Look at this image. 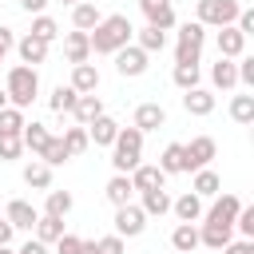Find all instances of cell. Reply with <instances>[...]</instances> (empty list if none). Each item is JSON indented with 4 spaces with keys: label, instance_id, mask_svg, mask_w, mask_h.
<instances>
[{
    "label": "cell",
    "instance_id": "obj_1",
    "mask_svg": "<svg viewBox=\"0 0 254 254\" xmlns=\"http://www.w3.org/2000/svg\"><path fill=\"white\" fill-rule=\"evenodd\" d=\"M131 36H135L131 20H127L123 12H111V16H103V20L87 32V44H91V56H115L119 48L131 44Z\"/></svg>",
    "mask_w": 254,
    "mask_h": 254
},
{
    "label": "cell",
    "instance_id": "obj_2",
    "mask_svg": "<svg viewBox=\"0 0 254 254\" xmlns=\"http://www.w3.org/2000/svg\"><path fill=\"white\" fill-rule=\"evenodd\" d=\"M4 95H8V103L12 107H32L36 103V95H40V71L36 67H28V64H16V67H8L4 71Z\"/></svg>",
    "mask_w": 254,
    "mask_h": 254
},
{
    "label": "cell",
    "instance_id": "obj_3",
    "mask_svg": "<svg viewBox=\"0 0 254 254\" xmlns=\"http://www.w3.org/2000/svg\"><path fill=\"white\" fill-rule=\"evenodd\" d=\"M143 163V131L139 127H119L115 143H111V167L115 175H131Z\"/></svg>",
    "mask_w": 254,
    "mask_h": 254
},
{
    "label": "cell",
    "instance_id": "obj_4",
    "mask_svg": "<svg viewBox=\"0 0 254 254\" xmlns=\"http://www.w3.org/2000/svg\"><path fill=\"white\" fill-rule=\"evenodd\" d=\"M238 12H242L238 0H198L194 4V20L202 28H230L238 20Z\"/></svg>",
    "mask_w": 254,
    "mask_h": 254
},
{
    "label": "cell",
    "instance_id": "obj_5",
    "mask_svg": "<svg viewBox=\"0 0 254 254\" xmlns=\"http://www.w3.org/2000/svg\"><path fill=\"white\" fill-rule=\"evenodd\" d=\"M218 155V143L210 139V135H194L190 143H183V171H202V167H210V159Z\"/></svg>",
    "mask_w": 254,
    "mask_h": 254
},
{
    "label": "cell",
    "instance_id": "obj_6",
    "mask_svg": "<svg viewBox=\"0 0 254 254\" xmlns=\"http://www.w3.org/2000/svg\"><path fill=\"white\" fill-rule=\"evenodd\" d=\"M238 210H242V198H238V194H222V198H214V202L202 210V218H198V222L234 230V218H238Z\"/></svg>",
    "mask_w": 254,
    "mask_h": 254
},
{
    "label": "cell",
    "instance_id": "obj_7",
    "mask_svg": "<svg viewBox=\"0 0 254 254\" xmlns=\"http://www.w3.org/2000/svg\"><path fill=\"white\" fill-rule=\"evenodd\" d=\"M147 64H151V56H147L143 48H135V44H127V48L115 52V71H119L123 79H139V75L147 71Z\"/></svg>",
    "mask_w": 254,
    "mask_h": 254
},
{
    "label": "cell",
    "instance_id": "obj_8",
    "mask_svg": "<svg viewBox=\"0 0 254 254\" xmlns=\"http://www.w3.org/2000/svg\"><path fill=\"white\" fill-rule=\"evenodd\" d=\"M143 230H147V214L139 210V202L115 206V234L119 238H139Z\"/></svg>",
    "mask_w": 254,
    "mask_h": 254
},
{
    "label": "cell",
    "instance_id": "obj_9",
    "mask_svg": "<svg viewBox=\"0 0 254 254\" xmlns=\"http://www.w3.org/2000/svg\"><path fill=\"white\" fill-rule=\"evenodd\" d=\"M139 12L147 16V24L151 28H159V32H171L175 24H179V16H175V4L171 0H139Z\"/></svg>",
    "mask_w": 254,
    "mask_h": 254
},
{
    "label": "cell",
    "instance_id": "obj_10",
    "mask_svg": "<svg viewBox=\"0 0 254 254\" xmlns=\"http://www.w3.org/2000/svg\"><path fill=\"white\" fill-rule=\"evenodd\" d=\"M4 218L12 222V230H32V226L40 222V210H36L28 198H12V202L4 206Z\"/></svg>",
    "mask_w": 254,
    "mask_h": 254
},
{
    "label": "cell",
    "instance_id": "obj_11",
    "mask_svg": "<svg viewBox=\"0 0 254 254\" xmlns=\"http://www.w3.org/2000/svg\"><path fill=\"white\" fill-rule=\"evenodd\" d=\"M131 127H139L143 135H147V131H159V127H167V107H163V103H139V107H135V119H131Z\"/></svg>",
    "mask_w": 254,
    "mask_h": 254
},
{
    "label": "cell",
    "instance_id": "obj_12",
    "mask_svg": "<svg viewBox=\"0 0 254 254\" xmlns=\"http://www.w3.org/2000/svg\"><path fill=\"white\" fill-rule=\"evenodd\" d=\"M127 179H131V187H135L139 194H147V190H163V183H167V175H163L155 163H139Z\"/></svg>",
    "mask_w": 254,
    "mask_h": 254
},
{
    "label": "cell",
    "instance_id": "obj_13",
    "mask_svg": "<svg viewBox=\"0 0 254 254\" xmlns=\"http://www.w3.org/2000/svg\"><path fill=\"white\" fill-rule=\"evenodd\" d=\"M214 44H218V56H222V60H238V56H246V36H242L234 24H230V28H218Z\"/></svg>",
    "mask_w": 254,
    "mask_h": 254
},
{
    "label": "cell",
    "instance_id": "obj_14",
    "mask_svg": "<svg viewBox=\"0 0 254 254\" xmlns=\"http://www.w3.org/2000/svg\"><path fill=\"white\" fill-rule=\"evenodd\" d=\"M16 56H20V64H28V67H40V64L48 60V44H44V40H36L32 32H24V36L16 40Z\"/></svg>",
    "mask_w": 254,
    "mask_h": 254
},
{
    "label": "cell",
    "instance_id": "obj_15",
    "mask_svg": "<svg viewBox=\"0 0 254 254\" xmlns=\"http://www.w3.org/2000/svg\"><path fill=\"white\" fill-rule=\"evenodd\" d=\"M64 56H67V64L75 67V64H91V44H87V32H67L64 36Z\"/></svg>",
    "mask_w": 254,
    "mask_h": 254
},
{
    "label": "cell",
    "instance_id": "obj_16",
    "mask_svg": "<svg viewBox=\"0 0 254 254\" xmlns=\"http://www.w3.org/2000/svg\"><path fill=\"white\" fill-rule=\"evenodd\" d=\"M71 87L79 95H95L99 91V67L95 64H75L71 67Z\"/></svg>",
    "mask_w": 254,
    "mask_h": 254
},
{
    "label": "cell",
    "instance_id": "obj_17",
    "mask_svg": "<svg viewBox=\"0 0 254 254\" xmlns=\"http://www.w3.org/2000/svg\"><path fill=\"white\" fill-rule=\"evenodd\" d=\"M183 111L187 115H210L214 111V95L206 91V87H190V91H183Z\"/></svg>",
    "mask_w": 254,
    "mask_h": 254
},
{
    "label": "cell",
    "instance_id": "obj_18",
    "mask_svg": "<svg viewBox=\"0 0 254 254\" xmlns=\"http://www.w3.org/2000/svg\"><path fill=\"white\" fill-rule=\"evenodd\" d=\"M115 135H119V123H115L107 111H103L95 123H87V139H91L95 147H111V143H115Z\"/></svg>",
    "mask_w": 254,
    "mask_h": 254
},
{
    "label": "cell",
    "instance_id": "obj_19",
    "mask_svg": "<svg viewBox=\"0 0 254 254\" xmlns=\"http://www.w3.org/2000/svg\"><path fill=\"white\" fill-rule=\"evenodd\" d=\"M171 214H175L179 222H198V218H202V198L187 190V194L171 198Z\"/></svg>",
    "mask_w": 254,
    "mask_h": 254
},
{
    "label": "cell",
    "instance_id": "obj_20",
    "mask_svg": "<svg viewBox=\"0 0 254 254\" xmlns=\"http://www.w3.org/2000/svg\"><path fill=\"white\" fill-rule=\"evenodd\" d=\"M99 20H103V12H99V4H91V0H79V4L71 8V28H75V32H91Z\"/></svg>",
    "mask_w": 254,
    "mask_h": 254
},
{
    "label": "cell",
    "instance_id": "obj_21",
    "mask_svg": "<svg viewBox=\"0 0 254 254\" xmlns=\"http://www.w3.org/2000/svg\"><path fill=\"white\" fill-rule=\"evenodd\" d=\"M20 139H24V151H32V155L40 159V155H44V147H48V139H52V131H48L44 123H36V119H32V123H24Z\"/></svg>",
    "mask_w": 254,
    "mask_h": 254
},
{
    "label": "cell",
    "instance_id": "obj_22",
    "mask_svg": "<svg viewBox=\"0 0 254 254\" xmlns=\"http://www.w3.org/2000/svg\"><path fill=\"white\" fill-rule=\"evenodd\" d=\"M171 246H175L179 254H194V250H198V222H179V226L171 230Z\"/></svg>",
    "mask_w": 254,
    "mask_h": 254
},
{
    "label": "cell",
    "instance_id": "obj_23",
    "mask_svg": "<svg viewBox=\"0 0 254 254\" xmlns=\"http://www.w3.org/2000/svg\"><path fill=\"white\" fill-rule=\"evenodd\" d=\"M210 83H214L218 91H234V87H238V67H234V60H222V56H218V64L210 67Z\"/></svg>",
    "mask_w": 254,
    "mask_h": 254
},
{
    "label": "cell",
    "instance_id": "obj_24",
    "mask_svg": "<svg viewBox=\"0 0 254 254\" xmlns=\"http://www.w3.org/2000/svg\"><path fill=\"white\" fill-rule=\"evenodd\" d=\"M75 99H79V91H75L71 83H56V87H52V95H48V107H52L56 115H71Z\"/></svg>",
    "mask_w": 254,
    "mask_h": 254
},
{
    "label": "cell",
    "instance_id": "obj_25",
    "mask_svg": "<svg viewBox=\"0 0 254 254\" xmlns=\"http://www.w3.org/2000/svg\"><path fill=\"white\" fill-rule=\"evenodd\" d=\"M71 115H75L79 127H87V123H95V119L103 115V99H99V95H79L75 107H71Z\"/></svg>",
    "mask_w": 254,
    "mask_h": 254
},
{
    "label": "cell",
    "instance_id": "obj_26",
    "mask_svg": "<svg viewBox=\"0 0 254 254\" xmlns=\"http://www.w3.org/2000/svg\"><path fill=\"white\" fill-rule=\"evenodd\" d=\"M218 190H222V179H218L210 167L194 171V179H190V194H198V198H214Z\"/></svg>",
    "mask_w": 254,
    "mask_h": 254
},
{
    "label": "cell",
    "instance_id": "obj_27",
    "mask_svg": "<svg viewBox=\"0 0 254 254\" xmlns=\"http://www.w3.org/2000/svg\"><path fill=\"white\" fill-rule=\"evenodd\" d=\"M103 194H107V202H111V206H127V202H131V194H135V187H131V179H127V175H111V179H107V187H103Z\"/></svg>",
    "mask_w": 254,
    "mask_h": 254
},
{
    "label": "cell",
    "instance_id": "obj_28",
    "mask_svg": "<svg viewBox=\"0 0 254 254\" xmlns=\"http://www.w3.org/2000/svg\"><path fill=\"white\" fill-rule=\"evenodd\" d=\"M143 202H139V210L147 214V218H163V214H171V194H167V187L163 190H147V194H139Z\"/></svg>",
    "mask_w": 254,
    "mask_h": 254
},
{
    "label": "cell",
    "instance_id": "obj_29",
    "mask_svg": "<svg viewBox=\"0 0 254 254\" xmlns=\"http://www.w3.org/2000/svg\"><path fill=\"white\" fill-rule=\"evenodd\" d=\"M131 40H135V48H143L147 56H155V52H163V48H167V32H159V28H151V24H143Z\"/></svg>",
    "mask_w": 254,
    "mask_h": 254
},
{
    "label": "cell",
    "instance_id": "obj_30",
    "mask_svg": "<svg viewBox=\"0 0 254 254\" xmlns=\"http://www.w3.org/2000/svg\"><path fill=\"white\" fill-rule=\"evenodd\" d=\"M24 187H32V190H52V167L40 163V159H32V163L24 167Z\"/></svg>",
    "mask_w": 254,
    "mask_h": 254
},
{
    "label": "cell",
    "instance_id": "obj_31",
    "mask_svg": "<svg viewBox=\"0 0 254 254\" xmlns=\"http://www.w3.org/2000/svg\"><path fill=\"white\" fill-rule=\"evenodd\" d=\"M226 242H234V230H226V226H206V222H198V246H206V250H222Z\"/></svg>",
    "mask_w": 254,
    "mask_h": 254
},
{
    "label": "cell",
    "instance_id": "obj_32",
    "mask_svg": "<svg viewBox=\"0 0 254 254\" xmlns=\"http://www.w3.org/2000/svg\"><path fill=\"white\" fill-rule=\"evenodd\" d=\"M71 206H75L71 190H48V198H44V214H52V218H67Z\"/></svg>",
    "mask_w": 254,
    "mask_h": 254
},
{
    "label": "cell",
    "instance_id": "obj_33",
    "mask_svg": "<svg viewBox=\"0 0 254 254\" xmlns=\"http://www.w3.org/2000/svg\"><path fill=\"white\" fill-rule=\"evenodd\" d=\"M155 167H159L163 175H183V143H167Z\"/></svg>",
    "mask_w": 254,
    "mask_h": 254
},
{
    "label": "cell",
    "instance_id": "obj_34",
    "mask_svg": "<svg viewBox=\"0 0 254 254\" xmlns=\"http://www.w3.org/2000/svg\"><path fill=\"white\" fill-rule=\"evenodd\" d=\"M32 230H36V238H40L44 246H56V238L64 234V218H52V214H40V222H36Z\"/></svg>",
    "mask_w": 254,
    "mask_h": 254
},
{
    "label": "cell",
    "instance_id": "obj_35",
    "mask_svg": "<svg viewBox=\"0 0 254 254\" xmlns=\"http://www.w3.org/2000/svg\"><path fill=\"white\" fill-rule=\"evenodd\" d=\"M60 139H64V147H67V155H71V159H75V155H83V151L91 147V139H87V127H79V123H75V127H67Z\"/></svg>",
    "mask_w": 254,
    "mask_h": 254
},
{
    "label": "cell",
    "instance_id": "obj_36",
    "mask_svg": "<svg viewBox=\"0 0 254 254\" xmlns=\"http://www.w3.org/2000/svg\"><path fill=\"white\" fill-rule=\"evenodd\" d=\"M32 36L44 40V44H52V40H60V24L48 12H40V16H32Z\"/></svg>",
    "mask_w": 254,
    "mask_h": 254
},
{
    "label": "cell",
    "instance_id": "obj_37",
    "mask_svg": "<svg viewBox=\"0 0 254 254\" xmlns=\"http://www.w3.org/2000/svg\"><path fill=\"white\" fill-rule=\"evenodd\" d=\"M230 119H234V123H242V127H246V123H254V95H246V91H242V95H234V99H230Z\"/></svg>",
    "mask_w": 254,
    "mask_h": 254
},
{
    "label": "cell",
    "instance_id": "obj_38",
    "mask_svg": "<svg viewBox=\"0 0 254 254\" xmlns=\"http://www.w3.org/2000/svg\"><path fill=\"white\" fill-rule=\"evenodd\" d=\"M24 123H28V119H24V111H20V107H12V103H8V107H0V135H20V131H24Z\"/></svg>",
    "mask_w": 254,
    "mask_h": 254
},
{
    "label": "cell",
    "instance_id": "obj_39",
    "mask_svg": "<svg viewBox=\"0 0 254 254\" xmlns=\"http://www.w3.org/2000/svg\"><path fill=\"white\" fill-rule=\"evenodd\" d=\"M71 155H67V147H64V139L60 135H52L48 139V147H44V155H40V163H48V167H64Z\"/></svg>",
    "mask_w": 254,
    "mask_h": 254
},
{
    "label": "cell",
    "instance_id": "obj_40",
    "mask_svg": "<svg viewBox=\"0 0 254 254\" xmlns=\"http://www.w3.org/2000/svg\"><path fill=\"white\" fill-rule=\"evenodd\" d=\"M179 44L202 48V44H206V28H202L198 20H187V24H179Z\"/></svg>",
    "mask_w": 254,
    "mask_h": 254
},
{
    "label": "cell",
    "instance_id": "obj_41",
    "mask_svg": "<svg viewBox=\"0 0 254 254\" xmlns=\"http://www.w3.org/2000/svg\"><path fill=\"white\" fill-rule=\"evenodd\" d=\"M171 79H175L179 91H190V87H198V67H194V64H175Z\"/></svg>",
    "mask_w": 254,
    "mask_h": 254
},
{
    "label": "cell",
    "instance_id": "obj_42",
    "mask_svg": "<svg viewBox=\"0 0 254 254\" xmlns=\"http://www.w3.org/2000/svg\"><path fill=\"white\" fill-rule=\"evenodd\" d=\"M24 155V139L20 135H0V163H16Z\"/></svg>",
    "mask_w": 254,
    "mask_h": 254
},
{
    "label": "cell",
    "instance_id": "obj_43",
    "mask_svg": "<svg viewBox=\"0 0 254 254\" xmlns=\"http://www.w3.org/2000/svg\"><path fill=\"white\" fill-rule=\"evenodd\" d=\"M234 67H238V87H254V56H238Z\"/></svg>",
    "mask_w": 254,
    "mask_h": 254
},
{
    "label": "cell",
    "instance_id": "obj_44",
    "mask_svg": "<svg viewBox=\"0 0 254 254\" xmlns=\"http://www.w3.org/2000/svg\"><path fill=\"white\" fill-rule=\"evenodd\" d=\"M175 64H202V48H190V44H175Z\"/></svg>",
    "mask_w": 254,
    "mask_h": 254
},
{
    "label": "cell",
    "instance_id": "obj_45",
    "mask_svg": "<svg viewBox=\"0 0 254 254\" xmlns=\"http://www.w3.org/2000/svg\"><path fill=\"white\" fill-rule=\"evenodd\" d=\"M234 230H242V238H254V206L242 202V210H238V218H234Z\"/></svg>",
    "mask_w": 254,
    "mask_h": 254
},
{
    "label": "cell",
    "instance_id": "obj_46",
    "mask_svg": "<svg viewBox=\"0 0 254 254\" xmlns=\"http://www.w3.org/2000/svg\"><path fill=\"white\" fill-rule=\"evenodd\" d=\"M79 246H83L79 234H67V230H64V234L56 238V254H79Z\"/></svg>",
    "mask_w": 254,
    "mask_h": 254
},
{
    "label": "cell",
    "instance_id": "obj_47",
    "mask_svg": "<svg viewBox=\"0 0 254 254\" xmlns=\"http://www.w3.org/2000/svg\"><path fill=\"white\" fill-rule=\"evenodd\" d=\"M95 242H99L103 254H127V238H119V234H103V238H95Z\"/></svg>",
    "mask_w": 254,
    "mask_h": 254
},
{
    "label": "cell",
    "instance_id": "obj_48",
    "mask_svg": "<svg viewBox=\"0 0 254 254\" xmlns=\"http://www.w3.org/2000/svg\"><path fill=\"white\" fill-rule=\"evenodd\" d=\"M234 28L250 40V36H254V8H242V12H238V20H234Z\"/></svg>",
    "mask_w": 254,
    "mask_h": 254
},
{
    "label": "cell",
    "instance_id": "obj_49",
    "mask_svg": "<svg viewBox=\"0 0 254 254\" xmlns=\"http://www.w3.org/2000/svg\"><path fill=\"white\" fill-rule=\"evenodd\" d=\"M222 254H254V238H238V242H226Z\"/></svg>",
    "mask_w": 254,
    "mask_h": 254
},
{
    "label": "cell",
    "instance_id": "obj_50",
    "mask_svg": "<svg viewBox=\"0 0 254 254\" xmlns=\"http://www.w3.org/2000/svg\"><path fill=\"white\" fill-rule=\"evenodd\" d=\"M12 48H16V36H12V28L0 24V67H4V56H8Z\"/></svg>",
    "mask_w": 254,
    "mask_h": 254
},
{
    "label": "cell",
    "instance_id": "obj_51",
    "mask_svg": "<svg viewBox=\"0 0 254 254\" xmlns=\"http://www.w3.org/2000/svg\"><path fill=\"white\" fill-rule=\"evenodd\" d=\"M16 254H48V246H44L40 238H28V242H24V246H20Z\"/></svg>",
    "mask_w": 254,
    "mask_h": 254
},
{
    "label": "cell",
    "instance_id": "obj_52",
    "mask_svg": "<svg viewBox=\"0 0 254 254\" xmlns=\"http://www.w3.org/2000/svg\"><path fill=\"white\" fill-rule=\"evenodd\" d=\"M20 8H24L28 16H40V12L48 8V0H20Z\"/></svg>",
    "mask_w": 254,
    "mask_h": 254
},
{
    "label": "cell",
    "instance_id": "obj_53",
    "mask_svg": "<svg viewBox=\"0 0 254 254\" xmlns=\"http://www.w3.org/2000/svg\"><path fill=\"white\" fill-rule=\"evenodd\" d=\"M12 234H16V230H12V222H8V218H0V246H8V242H12Z\"/></svg>",
    "mask_w": 254,
    "mask_h": 254
},
{
    "label": "cell",
    "instance_id": "obj_54",
    "mask_svg": "<svg viewBox=\"0 0 254 254\" xmlns=\"http://www.w3.org/2000/svg\"><path fill=\"white\" fill-rule=\"evenodd\" d=\"M79 254H103V250H99V242H95V238H83V246H79Z\"/></svg>",
    "mask_w": 254,
    "mask_h": 254
},
{
    "label": "cell",
    "instance_id": "obj_55",
    "mask_svg": "<svg viewBox=\"0 0 254 254\" xmlns=\"http://www.w3.org/2000/svg\"><path fill=\"white\" fill-rule=\"evenodd\" d=\"M0 107H8V95H4V87H0Z\"/></svg>",
    "mask_w": 254,
    "mask_h": 254
},
{
    "label": "cell",
    "instance_id": "obj_56",
    "mask_svg": "<svg viewBox=\"0 0 254 254\" xmlns=\"http://www.w3.org/2000/svg\"><path fill=\"white\" fill-rule=\"evenodd\" d=\"M60 4H64V8H75V4H79V0H60Z\"/></svg>",
    "mask_w": 254,
    "mask_h": 254
},
{
    "label": "cell",
    "instance_id": "obj_57",
    "mask_svg": "<svg viewBox=\"0 0 254 254\" xmlns=\"http://www.w3.org/2000/svg\"><path fill=\"white\" fill-rule=\"evenodd\" d=\"M0 254H16V250H12V246H0Z\"/></svg>",
    "mask_w": 254,
    "mask_h": 254
},
{
    "label": "cell",
    "instance_id": "obj_58",
    "mask_svg": "<svg viewBox=\"0 0 254 254\" xmlns=\"http://www.w3.org/2000/svg\"><path fill=\"white\" fill-rule=\"evenodd\" d=\"M0 218H4V210H0Z\"/></svg>",
    "mask_w": 254,
    "mask_h": 254
}]
</instances>
